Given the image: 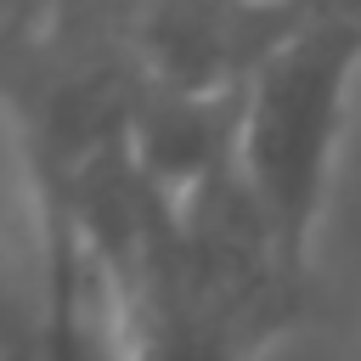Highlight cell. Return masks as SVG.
I'll return each instance as SVG.
<instances>
[{"instance_id":"obj_1","label":"cell","mask_w":361,"mask_h":361,"mask_svg":"<svg viewBox=\"0 0 361 361\" xmlns=\"http://www.w3.org/2000/svg\"><path fill=\"white\" fill-rule=\"evenodd\" d=\"M96 282L113 361H259L299 310V282L237 169L158 197L118 135L73 186L56 231V293Z\"/></svg>"},{"instance_id":"obj_5","label":"cell","mask_w":361,"mask_h":361,"mask_svg":"<svg viewBox=\"0 0 361 361\" xmlns=\"http://www.w3.org/2000/svg\"><path fill=\"white\" fill-rule=\"evenodd\" d=\"M276 11H288L293 23H338L361 34V0H265Z\"/></svg>"},{"instance_id":"obj_4","label":"cell","mask_w":361,"mask_h":361,"mask_svg":"<svg viewBox=\"0 0 361 361\" xmlns=\"http://www.w3.org/2000/svg\"><path fill=\"white\" fill-rule=\"evenodd\" d=\"M0 361H62L56 282L34 209L0 203Z\"/></svg>"},{"instance_id":"obj_2","label":"cell","mask_w":361,"mask_h":361,"mask_svg":"<svg viewBox=\"0 0 361 361\" xmlns=\"http://www.w3.org/2000/svg\"><path fill=\"white\" fill-rule=\"evenodd\" d=\"M355 85L361 34L338 23H299L237 96L231 169L293 276H305L316 248Z\"/></svg>"},{"instance_id":"obj_3","label":"cell","mask_w":361,"mask_h":361,"mask_svg":"<svg viewBox=\"0 0 361 361\" xmlns=\"http://www.w3.org/2000/svg\"><path fill=\"white\" fill-rule=\"evenodd\" d=\"M299 23L265 0H130L135 79L180 96H243L254 68Z\"/></svg>"}]
</instances>
